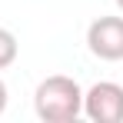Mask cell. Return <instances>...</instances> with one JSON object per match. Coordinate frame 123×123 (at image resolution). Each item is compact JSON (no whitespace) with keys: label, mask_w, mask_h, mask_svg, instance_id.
I'll list each match as a JSON object with an SVG mask.
<instances>
[{"label":"cell","mask_w":123,"mask_h":123,"mask_svg":"<svg viewBox=\"0 0 123 123\" xmlns=\"http://www.w3.org/2000/svg\"><path fill=\"white\" fill-rule=\"evenodd\" d=\"M83 113L93 123H123V86L100 80L83 93Z\"/></svg>","instance_id":"7a4b0ae2"},{"label":"cell","mask_w":123,"mask_h":123,"mask_svg":"<svg viewBox=\"0 0 123 123\" xmlns=\"http://www.w3.org/2000/svg\"><path fill=\"white\" fill-rule=\"evenodd\" d=\"M86 50L97 60H123V17H97L86 27Z\"/></svg>","instance_id":"3957f363"},{"label":"cell","mask_w":123,"mask_h":123,"mask_svg":"<svg viewBox=\"0 0 123 123\" xmlns=\"http://www.w3.org/2000/svg\"><path fill=\"white\" fill-rule=\"evenodd\" d=\"M7 100H10V93H7V83L0 80V117H3V110H7Z\"/></svg>","instance_id":"5b68a950"},{"label":"cell","mask_w":123,"mask_h":123,"mask_svg":"<svg viewBox=\"0 0 123 123\" xmlns=\"http://www.w3.org/2000/svg\"><path fill=\"white\" fill-rule=\"evenodd\" d=\"M13 60H17V37L7 27H0V70H7Z\"/></svg>","instance_id":"277c9868"},{"label":"cell","mask_w":123,"mask_h":123,"mask_svg":"<svg viewBox=\"0 0 123 123\" xmlns=\"http://www.w3.org/2000/svg\"><path fill=\"white\" fill-rule=\"evenodd\" d=\"M117 7H120V10H123V0H117Z\"/></svg>","instance_id":"8992f818"},{"label":"cell","mask_w":123,"mask_h":123,"mask_svg":"<svg viewBox=\"0 0 123 123\" xmlns=\"http://www.w3.org/2000/svg\"><path fill=\"white\" fill-rule=\"evenodd\" d=\"M33 110L43 123H70L83 113V90L73 77L53 73L40 80L37 93H33Z\"/></svg>","instance_id":"6da1fadb"}]
</instances>
